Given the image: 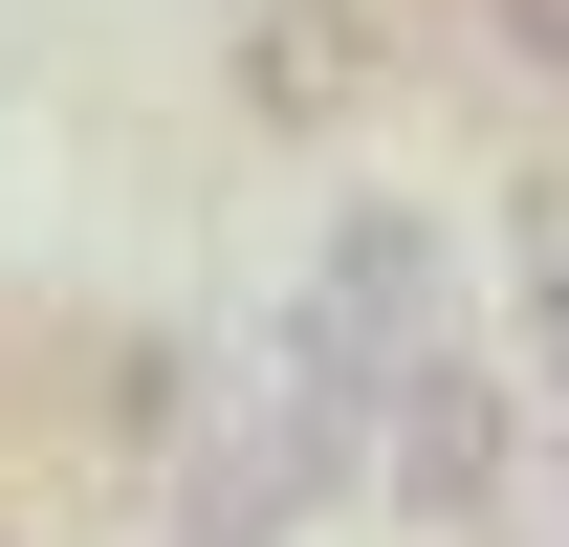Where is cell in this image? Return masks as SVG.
Segmentation results:
<instances>
[{"label":"cell","instance_id":"obj_3","mask_svg":"<svg viewBox=\"0 0 569 547\" xmlns=\"http://www.w3.org/2000/svg\"><path fill=\"white\" fill-rule=\"evenodd\" d=\"M372 67H395V44H372V0H263V22H241V110H263V132L372 110Z\"/></svg>","mask_w":569,"mask_h":547},{"label":"cell","instance_id":"obj_2","mask_svg":"<svg viewBox=\"0 0 569 547\" xmlns=\"http://www.w3.org/2000/svg\"><path fill=\"white\" fill-rule=\"evenodd\" d=\"M395 350H438V219L417 198H372V219H329V285H307V372L372 416V372Z\"/></svg>","mask_w":569,"mask_h":547},{"label":"cell","instance_id":"obj_1","mask_svg":"<svg viewBox=\"0 0 569 547\" xmlns=\"http://www.w3.org/2000/svg\"><path fill=\"white\" fill-rule=\"evenodd\" d=\"M351 481H395L417 526H482V504H503V372H482L460 329H438V350H395V372H372Z\"/></svg>","mask_w":569,"mask_h":547},{"label":"cell","instance_id":"obj_5","mask_svg":"<svg viewBox=\"0 0 569 547\" xmlns=\"http://www.w3.org/2000/svg\"><path fill=\"white\" fill-rule=\"evenodd\" d=\"M526 372H548V395H569V176H548V198H526Z\"/></svg>","mask_w":569,"mask_h":547},{"label":"cell","instance_id":"obj_4","mask_svg":"<svg viewBox=\"0 0 569 547\" xmlns=\"http://www.w3.org/2000/svg\"><path fill=\"white\" fill-rule=\"evenodd\" d=\"M460 22H482V67L526 88V110H569V0H460Z\"/></svg>","mask_w":569,"mask_h":547}]
</instances>
